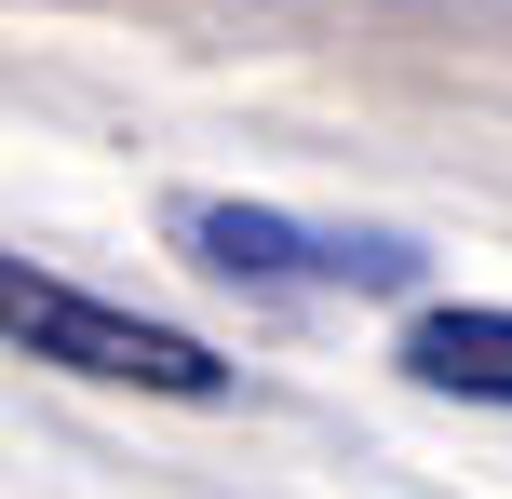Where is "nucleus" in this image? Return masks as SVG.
Masks as SVG:
<instances>
[{"label": "nucleus", "mask_w": 512, "mask_h": 499, "mask_svg": "<svg viewBox=\"0 0 512 499\" xmlns=\"http://www.w3.org/2000/svg\"><path fill=\"white\" fill-rule=\"evenodd\" d=\"M0 351H27V365H54V378H95V392H162V405H230L243 392L216 338L135 311V297H95V284H68V270L14 257V243H0Z\"/></svg>", "instance_id": "nucleus-1"}, {"label": "nucleus", "mask_w": 512, "mask_h": 499, "mask_svg": "<svg viewBox=\"0 0 512 499\" xmlns=\"http://www.w3.org/2000/svg\"><path fill=\"white\" fill-rule=\"evenodd\" d=\"M176 257L203 284H256V297H405L418 284L405 230H310L283 203H176Z\"/></svg>", "instance_id": "nucleus-2"}, {"label": "nucleus", "mask_w": 512, "mask_h": 499, "mask_svg": "<svg viewBox=\"0 0 512 499\" xmlns=\"http://www.w3.org/2000/svg\"><path fill=\"white\" fill-rule=\"evenodd\" d=\"M405 378L418 392H459V405H512V311H486V297L418 311L405 324Z\"/></svg>", "instance_id": "nucleus-3"}]
</instances>
